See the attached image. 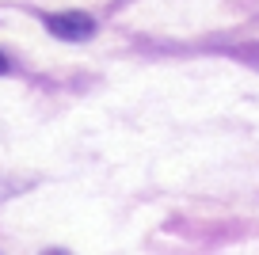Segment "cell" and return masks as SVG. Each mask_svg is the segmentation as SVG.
I'll return each mask as SVG.
<instances>
[{
    "mask_svg": "<svg viewBox=\"0 0 259 255\" xmlns=\"http://www.w3.org/2000/svg\"><path fill=\"white\" fill-rule=\"evenodd\" d=\"M46 27L50 34L65 42H80V38H92L96 34V19L84 16V12H57V16H46Z\"/></svg>",
    "mask_w": 259,
    "mask_h": 255,
    "instance_id": "1",
    "label": "cell"
},
{
    "mask_svg": "<svg viewBox=\"0 0 259 255\" xmlns=\"http://www.w3.org/2000/svg\"><path fill=\"white\" fill-rule=\"evenodd\" d=\"M0 72H8V57L4 54H0Z\"/></svg>",
    "mask_w": 259,
    "mask_h": 255,
    "instance_id": "2",
    "label": "cell"
}]
</instances>
